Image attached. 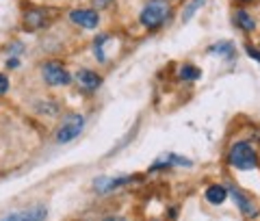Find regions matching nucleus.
<instances>
[{
  "mask_svg": "<svg viewBox=\"0 0 260 221\" xmlns=\"http://www.w3.org/2000/svg\"><path fill=\"white\" fill-rule=\"evenodd\" d=\"M169 15H172L169 0H148L139 13V24L148 30H156L167 22Z\"/></svg>",
  "mask_w": 260,
  "mask_h": 221,
  "instance_id": "obj_1",
  "label": "nucleus"
},
{
  "mask_svg": "<svg viewBox=\"0 0 260 221\" xmlns=\"http://www.w3.org/2000/svg\"><path fill=\"white\" fill-rule=\"evenodd\" d=\"M228 163L241 171L256 169L258 167V154L247 141H237L230 147V152H228Z\"/></svg>",
  "mask_w": 260,
  "mask_h": 221,
  "instance_id": "obj_2",
  "label": "nucleus"
},
{
  "mask_svg": "<svg viewBox=\"0 0 260 221\" xmlns=\"http://www.w3.org/2000/svg\"><path fill=\"white\" fill-rule=\"evenodd\" d=\"M83 126H85V117L78 115V113H72V115H68L63 119L59 133H56V141L68 143V141H72V139H76L80 135V130H83Z\"/></svg>",
  "mask_w": 260,
  "mask_h": 221,
  "instance_id": "obj_3",
  "label": "nucleus"
},
{
  "mask_svg": "<svg viewBox=\"0 0 260 221\" xmlns=\"http://www.w3.org/2000/svg\"><path fill=\"white\" fill-rule=\"evenodd\" d=\"M42 76L50 87H65V85H70V80H72L70 72L65 70L61 63H46L42 70Z\"/></svg>",
  "mask_w": 260,
  "mask_h": 221,
  "instance_id": "obj_4",
  "label": "nucleus"
},
{
  "mask_svg": "<svg viewBox=\"0 0 260 221\" xmlns=\"http://www.w3.org/2000/svg\"><path fill=\"white\" fill-rule=\"evenodd\" d=\"M70 20L76 24V26L83 28H95L100 24V15L95 9H74L70 11Z\"/></svg>",
  "mask_w": 260,
  "mask_h": 221,
  "instance_id": "obj_5",
  "label": "nucleus"
},
{
  "mask_svg": "<svg viewBox=\"0 0 260 221\" xmlns=\"http://www.w3.org/2000/svg\"><path fill=\"white\" fill-rule=\"evenodd\" d=\"M228 193H230V198H232L234 202H237L239 210H241L245 217H256V215H258L256 204L251 202V198H247V195L243 193L241 189H237V186H230V189H228Z\"/></svg>",
  "mask_w": 260,
  "mask_h": 221,
  "instance_id": "obj_6",
  "label": "nucleus"
},
{
  "mask_svg": "<svg viewBox=\"0 0 260 221\" xmlns=\"http://www.w3.org/2000/svg\"><path fill=\"white\" fill-rule=\"evenodd\" d=\"M48 215V210L44 206H32L28 210H22V212H11V215L3 217L0 221H44Z\"/></svg>",
  "mask_w": 260,
  "mask_h": 221,
  "instance_id": "obj_7",
  "label": "nucleus"
},
{
  "mask_svg": "<svg viewBox=\"0 0 260 221\" xmlns=\"http://www.w3.org/2000/svg\"><path fill=\"white\" fill-rule=\"evenodd\" d=\"M76 80H78V85L85 89V91H93V89H98L102 85V78H100V74H95L93 70H78L76 72Z\"/></svg>",
  "mask_w": 260,
  "mask_h": 221,
  "instance_id": "obj_8",
  "label": "nucleus"
},
{
  "mask_svg": "<svg viewBox=\"0 0 260 221\" xmlns=\"http://www.w3.org/2000/svg\"><path fill=\"white\" fill-rule=\"evenodd\" d=\"M128 182H133V178H130V176H121V178H98L95 182H93V186L100 193H109V191L117 189V186H124Z\"/></svg>",
  "mask_w": 260,
  "mask_h": 221,
  "instance_id": "obj_9",
  "label": "nucleus"
},
{
  "mask_svg": "<svg viewBox=\"0 0 260 221\" xmlns=\"http://www.w3.org/2000/svg\"><path fill=\"white\" fill-rule=\"evenodd\" d=\"M204 198L210 202V204H223L225 198H228V189L221 184H210L206 193H204Z\"/></svg>",
  "mask_w": 260,
  "mask_h": 221,
  "instance_id": "obj_10",
  "label": "nucleus"
},
{
  "mask_svg": "<svg viewBox=\"0 0 260 221\" xmlns=\"http://www.w3.org/2000/svg\"><path fill=\"white\" fill-rule=\"evenodd\" d=\"M234 24L241 28V30H245V33H249V30H254L256 28V22H254V18L247 13V11H243V9H239L237 13H234Z\"/></svg>",
  "mask_w": 260,
  "mask_h": 221,
  "instance_id": "obj_11",
  "label": "nucleus"
},
{
  "mask_svg": "<svg viewBox=\"0 0 260 221\" xmlns=\"http://www.w3.org/2000/svg\"><path fill=\"white\" fill-rule=\"evenodd\" d=\"M44 22H46V13L39 9H30L24 15V26H28V28H39V26H44Z\"/></svg>",
  "mask_w": 260,
  "mask_h": 221,
  "instance_id": "obj_12",
  "label": "nucleus"
},
{
  "mask_svg": "<svg viewBox=\"0 0 260 221\" xmlns=\"http://www.w3.org/2000/svg\"><path fill=\"white\" fill-rule=\"evenodd\" d=\"M208 52L210 54H223L225 59H234V56H237V50H234V46L230 42H221V44L208 46Z\"/></svg>",
  "mask_w": 260,
  "mask_h": 221,
  "instance_id": "obj_13",
  "label": "nucleus"
},
{
  "mask_svg": "<svg viewBox=\"0 0 260 221\" xmlns=\"http://www.w3.org/2000/svg\"><path fill=\"white\" fill-rule=\"evenodd\" d=\"M109 42V35H98L95 42H93V52H95V59L100 63H107V54H104V46Z\"/></svg>",
  "mask_w": 260,
  "mask_h": 221,
  "instance_id": "obj_14",
  "label": "nucleus"
},
{
  "mask_svg": "<svg viewBox=\"0 0 260 221\" xmlns=\"http://www.w3.org/2000/svg\"><path fill=\"white\" fill-rule=\"evenodd\" d=\"M202 76V70L195 65H182L180 68V78L182 80H198Z\"/></svg>",
  "mask_w": 260,
  "mask_h": 221,
  "instance_id": "obj_15",
  "label": "nucleus"
},
{
  "mask_svg": "<svg viewBox=\"0 0 260 221\" xmlns=\"http://www.w3.org/2000/svg\"><path fill=\"white\" fill-rule=\"evenodd\" d=\"M202 5H204V0H191V3L184 7V11H182V22H189L193 15H195V11H198Z\"/></svg>",
  "mask_w": 260,
  "mask_h": 221,
  "instance_id": "obj_16",
  "label": "nucleus"
},
{
  "mask_svg": "<svg viewBox=\"0 0 260 221\" xmlns=\"http://www.w3.org/2000/svg\"><path fill=\"white\" fill-rule=\"evenodd\" d=\"M37 109H42L39 113H46V115H56V111H59V106L52 104V102H44V104H39Z\"/></svg>",
  "mask_w": 260,
  "mask_h": 221,
  "instance_id": "obj_17",
  "label": "nucleus"
},
{
  "mask_svg": "<svg viewBox=\"0 0 260 221\" xmlns=\"http://www.w3.org/2000/svg\"><path fill=\"white\" fill-rule=\"evenodd\" d=\"M7 91H9V78L0 74V96H3V93H7Z\"/></svg>",
  "mask_w": 260,
  "mask_h": 221,
  "instance_id": "obj_18",
  "label": "nucleus"
},
{
  "mask_svg": "<svg viewBox=\"0 0 260 221\" xmlns=\"http://www.w3.org/2000/svg\"><path fill=\"white\" fill-rule=\"evenodd\" d=\"M111 3H113V0H93V7H95V9H107Z\"/></svg>",
  "mask_w": 260,
  "mask_h": 221,
  "instance_id": "obj_19",
  "label": "nucleus"
},
{
  "mask_svg": "<svg viewBox=\"0 0 260 221\" xmlns=\"http://www.w3.org/2000/svg\"><path fill=\"white\" fill-rule=\"evenodd\" d=\"M245 50H247V54L251 56V59H256V61H260V50H256V48H251V46H247V48H245Z\"/></svg>",
  "mask_w": 260,
  "mask_h": 221,
  "instance_id": "obj_20",
  "label": "nucleus"
},
{
  "mask_svg": "<svg viewBox=\"0 0 260 221\" xmlns=\"http://www.w3.org/2000/svg\"><path fill=\"white\" fill-rule=\"evenodd\" d=\"M7 65H9V68H18V59H11V61H7Z\"/></svg>",
  "mask_w": 260,
  "mask_h": 221,
  "instance_id": "obj_21",
  "label": "nucleus"
},
{
  "mask_svg": "<svg viewBox=\"0 0 260 221\" xmlns=\"http://www.w3.org/2000/svg\"><path fill=\"white\" fill-rule=\"evenodd\" d=\"M104 221H126V219H121V217H107Z\"/></svg>",
  "mask_w": 260,
  "mask_h": 221,
  "instance_id": "obj_22",
  "label": "nucleus"
}]
</instances>
